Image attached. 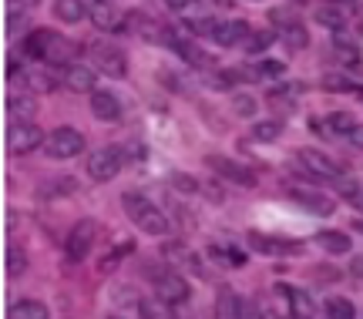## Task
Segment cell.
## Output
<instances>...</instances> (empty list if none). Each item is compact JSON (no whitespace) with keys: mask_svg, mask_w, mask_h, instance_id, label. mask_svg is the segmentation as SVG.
<instances>
[{"mask_svg":"<svg viewBox=\"0 0 363 319\" xmlns=\"http://www.w3.org/2000/svg\"><path fill=\"white\" fill-rule=\"evenodd\" d=\"M121 205H125V216L145 232V235H169V218L158 208L145 191H125L121 195Z\"/></svg>","mask_w":363,"mask_h":319,"instance_id":"cell-1","label":"cell"},{"mask_svg":"<svg viewBox=\"0 0 363 319\" xmlns=\"http://www.w3.org/2000/svg\"><path fill=\"white\" fill-rule=\"evenodd\" d=\"M84 152V135L78 128H54L51 138H48V158L54 162H67V158H78Z\"/></svg>","mask_w":363,"mask_h":319,"instance_id":"cell-2","label":"cell"},{"mask_svg":"<svg viewBox=\"0 0 363 319\" xmlns=\"http://www.w3.org/2000/svg\"><path fill=\"white\" fill-rule=\"evenodd\" d=\"M299 162H303V168L306 172H313L316 179L323 181H343L347 179V172H343V165L340 162H333L330 155H323L320 148H299Z\"/></svg>","mask_w":363,"mask_h":319,"instance_id":"cell-3","label":"cell"},{"mask_svg":"<svg viewBox=\"0 0 363 319\" xmlns=\"http://www.w3.org/2000/svg\"><path fill=\"white\" fill-rule=\"evenodd\" d=\"M98 232H101V225H98L94 218H81L78 225L71 229V235L65 239L67 259H71V262H81V259L91 252V245H94V239H98Z\"/></svg>","mask_w":363,"mask_h":319,"instance_id":"cell-4","label":"cell"},{"mask_svg":"<svg viewBox=\"0 0 363 319\" xmlns=\"http://www.w3.org/2000/svg\"><path fill=\"white\" fill-rule=\"evenodd\" d=\"M353 17H357V4H347V0H326L316 7V24H323L333 34H340Z\"/></svg>","mask_w":363,"mask_h":319,"instance_id":"cell-5","label":"cell"},{"mask_svg":"<svg viewBox=\"0 0 363 319\" xmlns=\"http://www.w3.org/2000/svg\"><path fill=\"white\" fill-rule=\"evenodd\" d=\"M40 145H44V131L34 121L11 125V131H7V152L11 155H30V152H38Z\"/></svg>","mask_w":363,"mask_h":319,"instance_id":"cell-6","label":"cell"},{"mask_svg":"<svg viewBox=\"0 0 363 319\" xmlns=\"http://www.w3.org/2000/svg\"><path fill=\"white\" fill-rule=\"evenodd\" d=\"M121 172V148H98V152H91L88 158V175L94 181H111Z\"/></svg>","mask_w":363,"mask_h":319,"instance_id":"cell-7","label":"cell"},{"mask_svg":"<svg viewBox=\"0 0 363 319\" xmlns=\"http://www.w3.org/2000/svg\"><path fill=\"white\" fill-rule=\"evenodd\" d=\"M155 289H158V299H165L169 306H182V303H189L192 299V286L182 279L179 272H158L155 276Z\"/></svg>","mask_w":363,"mask_h":319,"instance_id":"cell-8","label":"cell"},{"mask_svg":"<svg viewBox=\"0 0 363 319\" xmlns=\"http://www.w3.org/2000/svg\"><path fill=\"white\" fill-rule=\"evenodd\" d=\"M206 162L216 175H222V179L235 181V185H242V189H256V172H249L246 165H239V162L225 158V155H208Z\"/></svg>","mask_w":363,"mask_h":319,"instance_id":"cell-9","label":"cell"},{"mask_svg":"<svg viewBox=\"0 0 363 319\" xmlns=\"http://www.w3.org/2000/svg\"><path fill=\"white\" fill-rule=\"evenodd\" d=\"M286 198L289 202H296L299 208H306L310 216H333L337 212V202L323 195V191H310V189H286Z\"/></svg>","mask_w":363,"mask_h":319,"instance_id":"cell-10","label":"cell"},{"mask_svg":"<svg viewBox=\"0 0 363 319\" xmlns=\"http://www.w3.org/2000/svg\"><path fill=\"white\" fill-rule=\"evenodd\" d=\"M91 61H94V67L108 77H125L128 74L125 54L118 51V47H111V44H94V47H91Z\"/></svg>","mask_w":363,"mask_h":319,"instance_id":"cell-11","label":"cell"},{"mask_svg":"<svg viewBox=\"0 0 363 319\" xmlns=\"http://www.w3.org/2000/svg\"><path fill=\"white\" fill-rule=\"evenodd\" d=\"M249 245L262 255H289L299 252V242H283L276 235H266V232H249Z\"/></svg>","mask_w":363,"mask_h":319,"instance_id":"cell-12","label":"cell"},{"mask_svg":"<svg viewBox=\"0 0 363 319\" xmlns=\"http://www.w3.org/2000/svg\"><path fill=\"white\" fill-rule=\"evenodd\" d=\"M61 84H65L67 91H78V94H81V91H91V94H94L98 77H94V71H91V67H84V64H67Z\"/></svg>","mask_w":363,"mask_h":319,"instance_id":"cell-13","label":"cell"},{"mask_svg":"<svg viewBox=\"0 0 363 319\" xmlns=\"http://www.w3.org/2000/svg\"><path fill=\"white\" fill-rule=\"evenodd\" d=\"M91 115L98 118V121H118V118H121L118 94H111V91H94V94H91Z\"/></svg>","mask_w":363,"mask_h":319,"instance_id":"cell-14","label":"cell"},{"mask_svg":"<svg viewBox=\"0 0 363 319\" xmlns=\"http://www.w3.org/2000/svg\"><path fill=\"white\" fill-rule=\"evenodd\" d=\"M249 38V24L246 21H225V24L216 27V34H212V40L216 44H222V47H233V44H246Z\"/></svg>","mask_w":363,"mask_h":319,"instance_id":"cell-15","label":"cell"},{"mask_svg":"<svg viewBox=\"0 0 363 319\" xmlns=\"http://www.w3.org/2000/svg\"><path fill=\"white\" fill-rule=\"evenodd\" d=\"M289 299V316L293 319H316V303L310 299V293L303 289H279Z\"/></svg>","mask_w":363,"mask_h":319,"instance_id":"cell-16","label":"cell"},{"mask_svg":"<svg viewBox=\"0 0 363 319\" xmlns=\"http://www.w3.org/2000/svg\"><path fill=\"white\" fill-rule=\"evenodd\" d=\"M91 21H94V27H101V30H118L121 21H128V17L118 11L115 4H94L91 7Z\"/></svg>","mask_w":363,"mask_h":319,"instance_id":"cell-17","label":"cell"},{"mask_svg":"<svg viewBox=\"0 0 363 319\" xmlns=\"http://www.w3.org/2000/svg\"><path fill=\"white\" fill-rule=\"evenodd\" d=\"M51 40H54L51 30H34V34H27V38H24V47H21V54H24V57H34V61H40V57H48V51H51Z\"/></svg>","mask_w":363,"mask_h":319,"instance_id":"cell-18","label":"cell"},{"mask_svg":"<svg viewBox=\"0 0 363 319\" xmlns=\"http://www.w3.org/2000/svg\"><path fill=\"white\" fill-rule=\"evenodd\" d=\"M7 319H51V313H48V306L40 299H17L7 309Z\"/></svg>","mask_w":363,"mask_h":319,"instance_id":"cell-19","label":"cell"},{"mask_svg":"<svg viewBox=\"0 0 363 319\" xmlns=\"http://www.w3.org/2000/svg\"><path fill=\"white\" fill-rule=\"evenodd\" d=\"M138 319H179L175 309L158 299V296H148V299H138Z\"/></svg>","mask_w":363,"mask_h":319,"instance_id":"cell-20","label":"cell"},{"mask_svg":"<svg viewBox=\"0 0 363 319\" xmlns=\"http://www.w3.org/2000/svg\"><path fill=\"white\" fill-rule=\"evenodd\" d=\"M316 242H320V249L330 255H347L350 252V235L347 232H337V229H326L316 235Z\"/></svg>","mask_w":363,"mask_h":319,"instance_id":"cell-21","label":"cell"},{"mask_svg":"<svg viewBox=\"0 0 363 319\" xmlns=\"http://www.w3.org/2000/svg\"><path fill=\"white\" fill-rule=\"evenodd\" d=\"M7 115H11V125H27L30 115H34V98L30 94H13L7 101Z\"/></svg>","mask_w":363,"mask_h":319,"instance_id":"cell-22","label":"cell"},{"mask_svg":"<svg viewBox=\"0 0 363 319\" xmlns=\"http://www.w3.org/2000/svg\"><path fill=\"white\" fill-rule=\"evenodd\" d=\"M84 13H88L84 0H54V17H57L61 24H78Z\"/></svg>","mask_w":363,"mask_h":319,"instance_id":"cell-23","label":"cell"},{"mask_svg":"<svg viewBox=\"0 0 363 319\" xmlns=\"http://www.w3.org/2000/svg\"><path fill=\"white\" fill-rule=\"evenodd\" d=\"M239 306H242V299L233 289H222L219 303H216V319H239Z\"/></svg>","mask_w":363,"mask_h":319,"instance_id":"cell-24","label":"cell"},{"mask_svg":"<svg viewBox=\"0 0 363 319\" xmlns=\"http://www.w3.org/2000/svg\"><path fill=\"white\" fill-rule=\"evenodd\" d=\"M208 255H212L216 262H222V266H229V269L246 266V255L239 252V249H233V245H212V249H208Z\"/></svg>","mask_w":363,"mask_h":319,"instance_id":"cell-25","label":"cell"},{"mask_svg":"<svg viewBox=\"0 0 363 319\" xmlns=\"http://www.w3.org/2000/svg\"><path fill=\"white\" fill-rule=\"evenodd\" d=\"M326 319H357V309L350 299L333 296V299H326Z\"/></svg>","mask_w":363,"mask_h":319,"instance_id":"cell-26","label":"cell"},{"mask_svg":"<svg viewBox=\"0 0 363 319\" xmlns=\"http://www.w3.org/2000/svg\"><path fill=\"white\" fill-rule=\"evenodd\" d=\"M71 57H74V44L54 34V40H51V51H48V61H51V64H67V61H71Z\"/></svg>","mask_w":363,"mask_h":319,"instance_id":"cell-27","label":"cell"},{"mask_svg":"<svg viewBox=\"0 0 363 319\" xmlns=\"http://www.w3.org/2000/svg\"><path fill=\"white\" fill-rule=\"evenodd\" d=\"M24 269H27V252L21 249V245L11 242V245H7V276H11V279H17Z\"/></svg>","mask_w":363,"mask_h":319,"instance_id":"cell-28","label":"cell"},{"mask_svg":"<svg viewBox=\"0 0 363 319\" xmlns=\"http://www.w3.org/2000/svg\"><path fill=\"white\" fill-rule=\"evenodd\" d=\"M249 81H259V77H283L286 74V64L283 61H259L252 71H246Z\"/></svg>","mask_w":363,"mask_h":319,"instance_id":"cell-29","label":"cell"},{"mask_svg":"<svg viewBox=\"0 0 363 319\" xmlns=\"http://www.w3.org/2000/svg\"><path fill=\"white\" fill-rule=\"evenodd\" d=\"M24 81H27V88L38 91V94H48V91H54V84H57L48 71H27Z\"/></svg>","mask_w":363,"mask_h":319,"instance_id":"cell-30","label":"cell"},{"mask_svg":"<svg viewBox=\"0 0 363 319\" xmlns=\"http://www.w3.org/2000/svg\"><path fill=\"white\" fill-rule=\"evenodd\" d=\"M283 40H286V47L303 51V47L310 44V34H306V27H303V24H293V27H286V30H283Z\"/></svg>","mask_w":363,"mask_h":319,"instance_id":"cell-31","label":"cell"},{"mask_svg":"<svg viewBox=\"0 0 363 319\" xmlns=\"http://www.w3.org/2000/svg\"><path fill=\"white\" fill-rule=\"evenodd\" d=\"M233 111L239 118H256V111H259V101H256L252 94H235V98H233Z\"/></svg>","mask_w":363,"mask_h":319,"instance_id":"cell-32","label":"cell"},{"mask_svg":"<svg viewBox=\"0 0 363 319\" xmlns=\"http://www.w3.org/2000/svg\"><path fill=\"white\" fill-rule=\"evenodd\" d=\"M333 51H337L340 61H347V64H357V61H360V47H357V40L337 38V44H333Z\"/></svg>","mask_w":363,"mask_h":319,"instance_id":"cell-33","label":"cell"},{"mask_svg":"<svg viewBox=\"0 0 363 319\" xmlns=\"http://www.w3.org/2000/svg\"><path fill=\"white\" fill-rule=\"evenodd\" d=\"M239 74L249 81L246 71H235V67H229V71H219V74H212V88H233L235 81H239Z\"/></svg>","mask_w":363,"mask_h":319,"instance_id":"cell-34","label":"cell"},{"mask_svg":"<svg viewBox=\"0 0 363 319\" xmlns=\"http://www.w3.org/2000/svg\"><path fill=\"white\" fill-rule=\"evenodd\" d=\"M269 44H272V34L259 30V34H249V38H246V51L249 54H259V51H266Z\"/></svg>","mask_w":363,"mask_h":319,"instance_id":"cell-35","label":"cell"},{"mask_svg":"<svg viewBox=\"0 0 363 319\" xmlns=\"http://www.w3.org/2000/svg\"><path fill=\"white\" fill-rule=\"evenodd\" d=\"M252 135H256V141H276L279 138V125H276V121H269V125H256L252 128Z\"/></svg>","mask_w":363,"mask_h":319,"instance_id":"cell-36","label":"cell"},{"mask_svg":"<svg viewBox=\"0 0 363 319\" xmlns=\"http://www.w3.org/2000/svg\"><path fill=\"white\" fill-rule=\"evenodd\" d=\"M269 21H272V24H279L283 30H286V27H293V24H299V21L289 11H286V7H276V11H269Z\"/></svg>","mask_w":363,"mask_h":319,"instance_id":"cell-37","label":"cell"},{"mask_svg":"<svg viewBox=\"0 0 363 319\" xmlns=\"http://www.w3.org/2000/svg\"><path fill=\"white\" fill-rule=\"evenodd\" d=\"M189 27H192L195 34H206V38H212V34H216V27H219V21H208V17H199V21H189Z\"/></svg>","mask_w":363,"mask_h":319,"instance_id":"cell-38","label":"cell"},{"mask_svg":"<svg viewBox=\"0 0 363 319\" xmlns=\"http://www.w3.org/2000/svg\"><path fill=\"white\" fill-rule=\"evenodd\" d=\"M172 181H175V189H179V191H189V195H195V191H199V181H195L192 175H172Z\"/></svg>","mask_w":363,"mask_h":319,"instance_id":"cell-39","label":"cell"},{"mask_svg":"<svg viewBox=\"0 0 363 319\" xmlns=\"http://www.w3.org/2000/svg\"><path fill=\"white\" fill-rule=\"evenodd\" d=\"M239 319H266L262 316V309L252 303V299H242V306H239Z\"/></svg>","mask_w":363,"mask_h":319,"instance_id":"cell-40","label":"cell"},{"mask_svg":"<svg viewBox=\"0 0 363 319\" xmlns=\"http://www.w3.org/2000/svg\"><path fill=\"white\" fill-rule=\"evenodd\" d=\"M326 128H337V131H347V135H350L353 121H350V115H330L326 118Z\"/></svg>","mask_w":363,"mask_h":319,"instance_id":"cell-41","label":"cell"},{"mask_svg":"<svg viewBox=\"0 0 363 319\" xmlns=\"http://www.w3.org/2000/svg\"><path fill=\"white\" fill-rule=\"evenodd\" d=\"M125 252H131V242L118 245V249H115V252H111V255H104V259H101V269H115V266H118V259H121V255H125Z\"/></svg>","mask_w":363,"mask_h":319,"instance_id":"cell-42","label":"cell"},{"mask_svg":"<svg viewBox=\"0 0 363 319\" xmlns=\"http://www.w3.org/2000/svg\"><path fill=\"white\" fill-rule=\"evenodd\" d=\"M24 24H27V13H17V11L7 13V34H21Z\"/></svg>","mask_w":363,"mask_h":319,"instance_id":"cell-43","label":"cell"},{"mask_svg":"<svg viewBox=\"0 0 363 319\" xmlns=\"http://www.w3.org/2000/svg\"><path fill=\"white\" fill-rule=\"evenodd\" d=\"M347 138H350V145H357V148H363V125H353V128H350V135H347Z\"/></svg>","mask_w":363,"mask_h":319,"instance_id":"cell-44","label":"cell"},{"mask_svg":"<svg viewBox=\"0 0 363 319\" xmlns=\"http://www.w3.org/2000/svg\"><path fill=\"white\" fill-rule=\"evenodd\" d=\"M350 272L357 276V279H363V255H357V259L350 262Z\"/></svg>","mask_w":363,"mask_h":319,"instance_id":"cell-45","label":"cell"},{"mask_svg":"<svg viewBox=\"0 0 363 319\" xmlns=\"http://www.w3.org/2000/svg\"><path fill=\"white\" fill-rule=\"evenodd\" d=\"M192 0H165V7H172V11H185Z\"/></svg>","mask_w":363,"mask_h":319,"instance_id":"cell-46","label":"cell"},{"mask_svg":"<svg viewBox=\"0 0 363 319\" xmlns=\"http://www.w3.org/2000/svg\"><path fill=\"white\" fill-rule=\"evenodd\" d=\"M350 202H353V205H357V208H360V212H363V189H360V191H357V195H353Z\"/></svg>","mask_w":363,"mask_h":319,"instance_id":"cell-47","label":"cell"},{"mask_svg":"<svg viewBox=\"0 0 363 319\" xmlns=\"http://www.w3.org/2000/svg\"><path fill=\"white\" fill-rule=\"evenodd\" d=\"M94 4H111V0H94Z\"/></svg>","mask_w":363,"mask_h":319,"instance_id":"cell-48","label":"cell"},{"mask_svg":"<svg viewBox=\"0 0 363 319\" xmlns=\"http://www.w3.org/2000/svg\"><path fill=\"white\" fill-rule=\"evenodd\" d=\"M357 229H360V232H363V222H360V225H357Z\"/></svg>","mask_w":363,"mask_h":319,"instance_id":"cell-49","label":"cell"},{"mask_svg":"<svg viewBox=\"0 0 363 319\" xmlns=\"http://www.w3.org/2000/svg\"><path fill=\"white\" fill-rule=\"evenodd\" d=\"M108 319H121V316H108Z\"/></svg>","mask_w":363,"mask_h":319,"instance_id":"cell-50","label":"cell"}]
</instances>
